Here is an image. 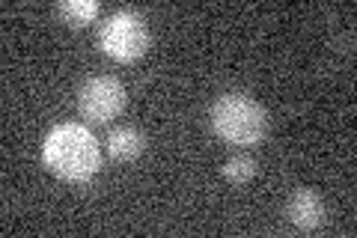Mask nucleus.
I'll list each match as a JSON object with an SVG mask.
<instances>
[{"mask_svg":"<svg viewBox=\"0 0 357 238\" xmlns=\"http://www.w3.org/2000/svg\"><path fill=\"white\" fill-rule=\"evenodd\" d=\"M42 161L66 182H86L102 167V146L81 122H63L45 137Z\"/></svg>","mask_w":357,"mask_h":238,"instance_id":"obj_1","label":"nucleus"},{"mask_svg":"<svg viewBox=\"0 0 357 238\" xmlns=\"http://www.w3.org/2000/svg\"><path fill=\"white\" fill-rule=\"evenodd\" d=\"M211 128L229 146H256L265 137L268 119L250 96L227 93L211 105Z\"/></svg>","mask_w":357,"mask_h":238,"instance_id":"obj_2","label":"nucleus"},{"mask_svg":"<svg viewBox=\"0 0 357 238\" xmlns=\"http://www.w3.org/2000/svg\"><path fill=\"white\" fill-rule=\"evenodd\" d=\"M98 39H102L105 54H110L114 60L128 63V60H137V57L146 54L149 27L137 13H114L105 21Z\"/></svg>","mask_w":357,"mask_h":238,"instance_id":"obj_3","label":"nucleus"},{"mask_svg":"<svg viewBox=\"0 0 357 238\" xmlns=\"http://www.w3.org/2000/svg\"><path fill=\"white\" fill-rule=\"evenodd\" d=\"M126 107V87L116 77H89V81L77 89V113L86 122L105 126Z\"/></svg>","mask_w":357,"mask_h":238,"instance_id":"obj_4","label":"nucleus"},{"mask_svg":"<svg viewBox=\"0 0 357 238\" xmlns=\"http://www.w3.org/2000/svg\"><path fill=\"white\" fill-rule=\"evenodd\" d=\"M286 218H289V223L292 226H298V230H304V232H310V230H319L321 223H325V200H321L316 191H295L292 197H289V202H286Z\"/></svg>","mask_w":357,"mask_h":238,"instance_id":"obj_5","label":"nucleus"},{"mask_svg":"<svg viewBox=\"0 0 357 238\" xmlns=\"http://www.w3.org/2000/svg\"><path fill=\"white\" fill-rule=\"evenodd\" d=\"M143 152V134L137 128H114L107 134V155L114 158V161H131V158H137Z\"/></svg>","mask_w":357,"mask_h":238,"instance_id":"obj_6","label":"nucleus"},{"mask_svg":"<svg viewBox=\"0 0 357 238\" xmlns=\"http://www.w3.org/2000/svg\"><path fill=\"white\" fill-rule=\"evenodd\" d=\"M57 15L69 27H81V24H89V21L98 15V3L96 0H66V3L57 6Z\"/></svg>","mask_w":357,"mask_h":238,"instance_id":"obj_7","label":"nucleus"},{"mask_svg":"<svg viewBox=\"0 0 357 238\" xmlns=\"http://www.w3.org/2000/svg\"><path fill=\"white\" fill-rule=\"evenodd\" d=\"M256 176V161L250 155H232L227 164H223V179L227 182H236V185H244L250 182Z\"/></svg>","mask_w":357,"mask_h":238,"instance_id":"obj_8","label":"nucleus"}]
</instances>
